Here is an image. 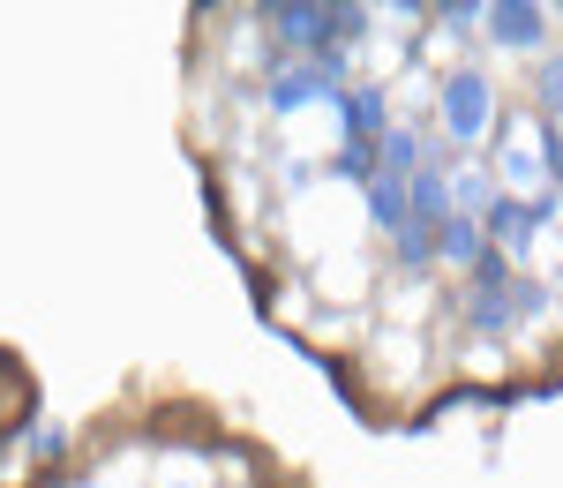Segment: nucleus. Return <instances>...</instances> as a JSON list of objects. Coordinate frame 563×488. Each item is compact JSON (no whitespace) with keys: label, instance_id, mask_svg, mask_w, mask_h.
Wrapping results in <instances>:
<instances>
[{"label":"nucleus","instance_id":"f257e3e1","mask_svg":"<svg viewBox=\"0 0 563 488\" xmlns=\"http://www.w3.org/2000/svg\"><path fill=\"white\" fill-rule=\"evenodd\" d=\"M346 98V60H294V68H278L271 90H263V106L286 121V113H301V106H339Z\"/></svg>","mask_w":563,"mask_h":488},{"label":"nucleus","instance_id":"f03ea898","mask_svg":"<svg viewBox=\"0 0 563 488\" xmlns=\"http://www.w3.org/2000/svg\"><path fill=\"white\" fill-rule=\"evenodd\" d=\"M435 106H443V135H451V143H481L488 121H496V84L474 76V68H459V76H443Z\"/></svg>","mask_w":563,"mask_h":488},{"label":"nucleus","instance_id":"7ed1b4c3","mask_svg":"<svg viewBox=\"0 0 563 488\" xmlns=\"http://www.w3.org/2000/svg\"><path fill=\"white\" fill-rule=\"evenodd\" d=\"M481 23H488V38L504 45V53H541V45H549V23H556V15H549L541 0H496V8H488Z\"/></svg>","mask_w":563,"mask_h":488},{"label":"nucleus","instance_id":"20e7f679","mask_svg":"<svg viewBox=\"0 0 563 488\" xmlns=\"http://www.w3.org/2000/svg\"><path fill=\"white\" fill-rule=\"evenodd\" d=\"M481 233H488V248H504V256L519 264L541 225H533V203H526V196H504V188H496V203L481 211Z\"/></svg>","mask_w":563,"mask_h":488},{"label":"nucleus","instance_id":"39448f33","mask_svg":"<svg viewBox=\"0 0 563 488\" xmlns=\"http://www.w3.org/2000/svg\"><path fill=\"white\" fill-rule=\"evenodd\" d=\"M384 129H390L384 84H346V98H339V143H376Z\"/></svg>","mask_w":563,"mask_h":488},{"label":"nucleus","instance_id":"423d86ee","mask_svg":"<svg viewBox=\"0 0 563 488\" xmlns=\"http://www.w3.org/2000/svg\"><path fill=\"white\" fill-rule=\"evenodd\" d=\"M429 158H435V143H421L413 129H384L376 135V174L384 180H413Z\"/></svg>","mask_w":563,"mask_h":488},{"label":"nucleus","instance_id":"0eeeda50","mask_svg":"<svg viewBox=\"0 0 563 488\" xmlns=\"http://www.w3.org/2000/svg\"><path fill=\"white\" fill-rule=\"evenodd\" d=\"M406 203H413V225H429V233L451 219V174H443V158H429L421 174L406 180Z\"/></svg>","mask_w":563,"mask_h":488},{"label":"nucleus","instance_id":"6e6552de","mask_svg":"<svg viewBox=\"0 0 563 488\" xmlns=\"http://www.w3.org/2000/svg\"><path fill=\"white\" fill-rule=\"evenodd\" d=\"M481 256H488V233H481V219L451 211V219L435 225V264H466V270H474Z\"/></svg>","mask_w":563,"mask_h":488},{"label":"nucleus","instance_id":"1a4fd4ad","mask_svg":"<svg viewBox=\"0 0 563 488\" xmlns=\"http://www.w3.org/2000/svg\"><path fill=\"white\" fill-rule=\"evenodd\" d=\"M368 225H376L384 241H398V233L413 225V203H406V180H384V174H376V188H368Z\"/></svg>","mask_w":563,"mask_h":488},{"label":"nucleus","instance_id":"9d476101","mask_svg":"<svg viewBox=\"0 0 563 488\" xmlns=\"http://www.w3.org/2000/svg\"><path fill=\"white\" fill-rule=\"evenodd\" d=\"M511 286H519V264H511L504 248H488V256L466 270V301H511Z\"/></svg>","mask_w":563,"mask_h":488},{"label":"nucleus","instance_id":"9b49d317","mask_svg":"<svg viewBox=\"0 0 563 488\" xmlns=\"http://www.w3.org/2000/svg\"><path fill=\"white\" fill-rule=\"evenodd\" d=\"M488 203H496V180L481 174V166H459V174H451V211H466V219H481Z\"/></svg>","mask_w":563,"mask_h":488},{"label":"nucleus","instance_id":"f8f14e48","mask_svg":"<svg viewBox=\"0 0 563 488\" xmlns=\"http://www.w3.org/2000/svg\"><path fill=\"white\" fill-rule=\"evenodd\" d=\"M390 256H398V270H406V278H421V270L435 264V233H429V225H406V233L390 241Z\"/></svg>","mask_w":563,"mask_h":488},{"label":"nucleus","instance_id":"ddd939ff","mask_svg":"<svg viewBox=\"0 0 563 488\" xmlns=\"http://www.w3.org/2000/svg\"><path fill=\"white\" fill-rule=\"evenodd\" d=\"M549 309H556V286H549V278H526V270H519V286H511V315H519V323H541Z\"/></svg>","mask_w":563,"mask_h":488},{"label":"nucleus","instance_id":"4468645a","mask_svg":"<svg viewBox=\"0 0 563 488\" xmlns=\"http://www.w3.org/2000/svg\"><path fill=\"white\" fill-rule=\"evenodd\" d=\"M533 106H541V121H563V53L533 68Z\"/></svg>","mask_w":563,"mask_h":488},{"label":"nucleus","instance_id":"2eb2a0df","mask_svg":"<svg viewBox=\"0 0 563 488\" xmlns=\"http://www.w3.org/2000/svg\"><path fill=\"white\" fill-rule=\"evenodd\" d=\"M331 174H339V180H361V188H376V143H346V151L331 158Z\"/></svg>","mask_w":563,"mask_h":488},{"label":"nucleus","instance_id":"dca6fc26","mask_svg":"<svg viewBox=\"0 0 563 488\" xmlns=\"http://www.w3.org/2000/svg\"><path fill=\"white\" fill-rule=\"evenodd\" d=\"M533 143H541V174H549V188L563 196V129H556V121H541Z\"/></svg>","mask_w":563,"mask_h":488},{"label":"nucleus","instance_id":"f3484780","mask_svg":"<svg viewBox=\"0 0 563 488\" xmlns=\"http://www.w3.org/2000/svg\"><path fill=\"white\" fill-rule=\"evenodd\" d=\"M466 315H474V331L481 339H504L519 315H511V301H466Z\"/></svg>","mask_w":563,"mask_h":488},{"label":"nucleus","instance_id":"a211bd4d","mask_svg":"<svg viewBox=\"0 0 563 488\" xmlns=\"http://www.w3.org/2000/svg\"><path fill=\"white\" fill-rule=\"evenodd\" d=\"M435 15H443V31H451V38H466V31H474L481 15H488V8H481V0H443Z\"/></svg>","mask_w":563,"mask_h":488},{"label":"nucleus","instance_id":"6ab92c4d","mask_svg":"<svg viewBox=\"0 0 563 488\" xmlns=\"http://www.w3.org/2000/svg\"><path fill=\"white\" fill-rule=\"evenodd\" d=\"M31 458H68V429H38L31 436Z\"/></svg>","mask_w":563,"mask_h":488}]
</instances>
